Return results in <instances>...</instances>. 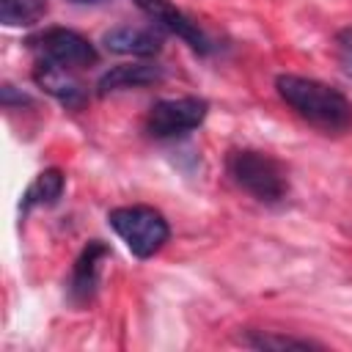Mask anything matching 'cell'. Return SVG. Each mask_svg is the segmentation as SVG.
Returning <instances> with one entry per match:
<instances>
[{
  "label": "cell",
  "mask_w": 352,
  "mask_h": 352,
  "mask_svg": "<svg viewBox=\"0 0 352 352\" xmlns=\"http://www.w3.org/2000/svg\"><path fill=\"white\" fill-rule=\"evenodd\" d=\"M278 96L311 126L324 135H338L352 126V102L333 85L302 77V74H278Z\"/></svg>",
  "instance_id": "obj_1"
},
{
  "label": "cell",
  "mask_w": 352,
  "mask_h": 352,
  "mask_svg": "<svg viewBox=\"0 0 352 352\" xmlns=\"http://www.w3.org/2000/svg\"><path fill=\"white\" fill-rule=\"evenodd\" d=\"M231 182L261 204H278L289 192L286 168L267 151L236 148L226 160Z\"/></svg>",
  "instance_id": "obj_2"
},
{
  "label": "cell",
  "mask_w": 352,
  "mask_h": 352,
  "mask_svg": "<svg viewBox=\"0 0 352 352\" xmlns=\"http://www.w3.org/2000/svg\"><path fill=\"white\" fill-rule=\"evenodd\" d=\"M107 223L121 236V242L129 248V253L135 258H151L154 253H160L165 248V242L170 236L168 220L154 206H143V204L110 209Z\"/></svg>",
  "instance_id": "obj_3"
},
{
  "label": "cell",
  "mask_w": 352,
  "mask_h": 352,
  "mask_svg": "<svg viewBox=\"0 0 352 352\" xmlns=\"http://www.w3.org/2000/svg\"><path fill=\"white\" fill-rule=\"evenodd\" d=\"M28 47L36 52V60H47L72 72L88 69L99 60L96 47L85 36L69 28H44L28 38Z\"/></svg>",
  "instance_id": "obj_4"
},
{
  "label": "cell",
  "mask_w": 352,
  "mask_h": 352,
  "mask_svg": "<svg viewBox=\"0 0 352 352\" xmlns=\"http://www.w3.org/2000/svg\"><path fill=\"white\" fill-rule=\"evenodd\" d=\"M209 116L206 99L198 96H179V99H160L148 107L143 129L154 140H170L182 138L192 129H198Z\"/></svg>",
  "instance_id": "obj_5"
},
{
  "label": "cell",
  "mask_w": 352,
  "mask_h": 352,
  "mask_svg": "<svg viewBox=\"0 0 352 352\" xmlns=\"http://www.w3.org/2000/svg\"><path fill=\"white\" fill-rule=\"evenodd\" d=\"M135 3H138V8H143L154 22H160L165 30L176 33L192 52H198V55L214 52V41L206 36V30H204L195 19H190L184 11H179L170 0H135Z\"/></svg>",
  "instance_id": "obj_6"
},
{
  "label": "cell",
  "mask_w": 352,
  "mask_h": 352,
  "mask_svg": "<svg viewBox=\"0 0 352 352\" xmlns=\"http://www.w3.org/2000/svg\"><path fill=\"white\" fill-rule=\"evenodd\" d=\"M107 258H110V248H107L102 239H91V242L80 250V256H77V261H74V267H72V278H69V283H66V292H69V302H72V305L82 308V305H88V302L94 300V294H96V289H99L102 264H104Z\"/></svg>",
  "instance_id": "obj_7"
},
{
  "label": "cell",
  "mask_w": 352,
  "mask_h": 352,
  "mask_svg": "<svg viewBox=\"0 0 352 352\" xmlns=\"http://www.w3.org/2000/svg\"><path fill=\"white\" fill-rule=\"evenodd\" d=\"M33 80H36L38 88H44L50 96H55L69 110H77L88 102L85 85L77 80V74L72 69H63V66H55V63H47V60H36Z\"/></svg>",
  "instance_id": "obj_8"
},
{
  "label": "cell",
  "mask_w": 352,
  "mask_h": 352,
  "mask_svg": "<svg viewBox=\"0 0 352 352\" xmlns=\"http://www.w3.org/2000/svg\"><path fill=\"white\" fill-rule=\"evenodd\" d=\"M102 44L116 55H132V58H154L162 50V36L151 28L138 25H118L104 33Z\"/></svg>",
  "instance_id": "obj_9"
},
{
  "label": "cell",
  "mask_w": 352,
  "mask_h": 352,
  "mask_svg": "<svg viewBox=\"0 0 352 352\" xmlns=\"http://www.w3.org/2000/svg\"><path fill=\"white\" fill-rule=\"evenodd\" d=\"M162 80V69L154 63H121L107 69L99 82H96V94L107 96L116 91H129V88H146Z\"/></svg>",
  "instance_id": "obj_10"
},
{
  "label": "cell",
  "mask_w": 352,
  "mask_h": 352,
  "mask_svg": "<svg viewBox=\"0 0 352 352\" xmlns=\"http://www.w3.org/2000/svg\"><path fill=\"white\" fill-rule=\"evenodd\" d=\"M63 187H66L63 170H58V168L41 170V173L28 184V190H25V195H22V204H19V212L28 214V212L36 209V206H52V204H58V198L63 195Z\"/></svg>",
  "instance_id": "obj_11"
},
{
  "label": "cell",
  "mask_w": 352,
  "mask_h": 352,
  "mask_svg": "<svg viewBox=\"0 0 352 352\" xmlns=\"http://www.w3.org/2000/svg\"><path fill=\"white\" fill-rule=\"evenodd\" d=\"M239 344L250 349H322V344L311 338H294V336H280L267 330H245L239 336Z\"/></svg>",
  "instance_id": "obj_12"
},
{
  "label": "cell",
  "mask_w": 352,
  "mask_h": 352,
  "mask_svg": "<svg viewBox=\"0 0 352 352\" xmlns=\"http://www.w3.org/2000/svg\"><path fill=\"white\" fill-rule=\"evenodd\" d=\"M47 0H0V22L8 28L36 25L47 14Z\"/></svg>",
  "instance_id": "obj_13"
},
{
  "label": "cell",
  "mask_w": 352,
  "mask_h": 352,
  "mask_svg": "<svg viewBox=\"0 0 352 352\" xmlns=\"http://www.w3.org/2000/svg\"><path fill=\"white\" fill-rule=\"evenodd\" d=\"M336 50H338V58L346 66V72H352V25H346L336 33Z\"/></svg>",
  "instance_id": "obj_14"
},
{
  "label": "cell",
  "mask_w": 352,
  "mask_h": 352,
  "mask_svg": "<svg viewBox=\"0 0 352 352\" xmlns=\"http://www.w3.org/2000/svg\"><path fill=\"white\" fill-rule=\"evenodd\" d=\"M66 3H72V6H99L104 0H66Z\"/></svg>",
  "instance_id": "obj_15"
}]
</instances>
